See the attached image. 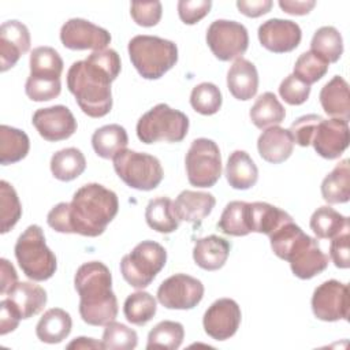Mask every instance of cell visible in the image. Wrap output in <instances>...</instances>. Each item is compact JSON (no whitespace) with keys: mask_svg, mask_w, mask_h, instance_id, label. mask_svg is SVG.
<instances>
[{"mask_svg":"<svg viewBox=\"0 0 350 350\" xmlns=\"http://www.w3.org/2000/svg\"><path fill=\"white\" fill-rule=\"evenodd\" d=\"M189 130L187 116L161 103L145 112L137 123V137L144 144L180 142Z\"/></svg>","mask_w":350,"mask_h":350,"instance_id":"8992f818","label":"cell"},{"mask_svg":"<svg viewBox=\"0 0 350 350\" xmlns=\"http://www.w3.org/2000/svg\"><path fill=\"white\" fill-rule=\"evenodd\" d=\"M280 97L290 105L304 104L310 94V86L298 79L294 74L286 77L279 86Z\"/></svg>","mask_w":350,"mask_h":350,"instance_id":"bcb514c9","label":"cell"},{"mask_svg":"<svg viewBox=\"0 0 350 350\" xmlns=\"http://www.w3.org/2000/svg\"><path fill=\"white\" fill-rule=\"evenodd\" d=\"M273 3L271 0H238L237 7L241 14L249 18H258L271 11Z\"/></svg>","mask_w":350,"mask_h":350,"instance_id":"f5cc1de1","label":"cell"},{"mask_svg":"<svg viewBox=\"0 0 350 350\" xmlns=\"http://www.w3.org/2000/svg\"><path fill=\"white\" fill-rule=\"evenodd\" d=\"M62 44L72 51L105 49L111 42L108 30L81 18L68 19L60 29Z\"/></svg>","mask_w":350,"mask_h":350,"instance_id":"5bb4252c","label":"cell"},{"mask_svg":"<svg viewBox=\"0 0 350 350\" xmlns=\"http://www.w3.org/2000/svg\"><path fill=\"white\" fill-rule=\"evenodd\" d=\"M167 261L165 249L154 241L139 242L120 261L123 279L134 288L148 287Z\"/></svg>","mask_w":350,"mask_h":350,"instance_id":"52a82bcc","label":"cell"},{"mask_svg":"<svg viewBox=\"0 0 350 350\" xmlns=\"http://www.w3.org/2000/svg\"><path fill=\"white\" fill-rule=\"evenodd\" d=\"M185 338V328L178 321L164 320L156 324L148 334L146 349H178Z\"/></svg>","mask_w":350,"mask_h":350,"instance_id":"f35d334b","label":"cell"},{"mask_svg":"<svg viewBox=\"0 0 350 350\" xmlns=\"http://www.w3.org/2000/svg\"><path fill=\"white\" fill-rule=\"evenodd\" d=\"M350 160L345 159L321 182V196L328 204H343L350 198Z\"/></svg>","mask_w":350,"mask_h":350,"instance_id":"f546056e","label":"cell"},{"mask_svg":"<svg viewBox=\"0 0 350 350\" xmlns=\"http://www.w3.org/2000/svg\"><path fill=\"white\" fill-rule=\"evenodd\" d=\"M349 286L331 279L317 286L312 295L313 314L323 321L349 319Z\"/></svg>","mask_w":350,"mask_h":350,"instance_id":"4fadbf2b","label":"cell"},{"mask_svg":"<svg viewBox=\"0 0 350 350\" xmlns=\"http://www.w3.org/2000/svg\"><path fill=\"white\" fill-rule=\"evenodd\" d=\"M118 209V196L112 190L100 183H88L74 193L71 202L55 205L46 223L57 232L98 237L113 220Z\"/></svg>","mask_w":350,"mask_h":350,"instance_id":"6da1fadb","label":"cell"},{"mask_svg":"<svg viewBox=\"0 0 350 350\" xmlns=\"http://www.w3.org/2000/svg\"><path fill=\"white\" fill-rule=\"evenodd\" d=\"M31 122L38 134L51 142L67 139L77 131V120L64 105L40 108L33 113Z\"/></svg>","mask_w":350,"mask_h":350,"instance_id":"2e32d148","label":"cell"},{"mask_svg":"<svg viewBox=\"0 0 350 350\" xmlns=\"http://www.w3.org/2000/svg\"><path fill=\"white\" fill-rule=\"evenodd\" d=\"M241 317V308L234 299L219 298L204 313L202 325L212 339L226 340L238 331Z\"/></svg>","mask_w":350,"mask_h":350,"instance_id":"9a60e30c","label":"cell"},{"mask_svg":"<svg viewBox=\"0 0 350 350\" xmlns=\"http://www.w3.org/2000/svg\"><path fill=\"white\" fill-rule=\"evenodd\" d=\"M120 67V57L111 48L94 51L85 60L71 64L67 71V88L83 113L103 118L111 111V83L118 78Z\"/></svg>","mask_w":350,"mask_h":350,"instance_id":"7a4b0ae2","label":"cell"},{"mask_svg":"<svg viewBox=\"0 0 350 350\" xmlns=\"http://www.w3.org/2000/svg\"><path fill=\"white\" fill-rule=\"evenodd\" d=\"M231 245L221 237L208 235L197 239L193 249V258L196 264L205 271L220 269L230 254Z\"/></svg>","mask_w":350,"mask_h":350,"instance_id":"603a6c76","label":"cell"},{"mask_svg":"<svg viewBox=\"0 0 350 350\" xmlns=\"http://www.w3.org/2000/svg\"><path fill=\"white\" fill-rule=\"evenodd\" d=\"M187 180L196 187H212L221 175V156L217 144L208 138L191 142L186 159Z\"/></svg>","mask_w":350,"mask_h":350,"instance_id":"9c48e42d","label":"cell"},{"mask_svg":"<svg viewBox=\"0 0 350 350\" xmlns=\"http://www.w3.org/2000/svg\"><path fill=\"white\" fill-rule=\"evenodd\" d=\"M301 38V27L288 19H268L258 27V40L261 45L273 53L294 51L299 45Z\"/></svg>","mask_w":350,"mask_h":350,"instance_id":"ac0fdd59","label":"cell"},{"mask_svg":"<svg viewBox=\"0 0 350 350\" xmlns=\"http://www.w3.org/2000/svg\"><path fill=\"white\" fill-rule=\"evenodd\" d=\"M309 224L314 235L320 239H332L343 230L350 228L349 217L327 205L320 206L313 212Z\"/></svg>","mask_w":350,"mask_h":350,"instance_id":"d590c367","label":"cell"},{"mask_svg":"<svg viewBox=\"0 0 350 350\" xmlns=\"http://www.w3.org/2000/svg\"><path fill=\"white\" fill-rule=\"evenodd\" d=\"M14 252L22 272L31 280H48L56 272V256L46 246L44 231L37 224L29 226L19 235Z\"/></svg>","mask_w":350,"mask_h":350,"instance_id":"5b68a950","label":"cell"},{"mask_svg":"<svg viewBox=\"0 0 350 350\" xmlns=\"http://www.w3.org/2000/svg\"><path fill=\"white\" fill-rule=\"evenodd\" d=\"M0 293L7 295L18 283V275L14 265L7 258L0 260Z\"/></svg>","mask_w":350,"mask_h":350,"instance_id":"db71d44e","label":"cell"},{"mask_svg":"<svg viewBox=\"0 0 350 350\" xmlns=\"http://www.w3.org/2000/svg\"><path fill=\"white\" fill-rule=\"evenodd\" d=\"M320 104L328 116L345 119L350 118L349 83L339 75H335L320 90Z\"/></svg>","mask_w":350,"mask_h":350,"instance_id":"cb8c5ba5","label":"cell"},{"mask_svg":"<svg viewBox=\"0 0 350 350\" xmlns=\"http://www.w3.org/2000/svg\"><path fill=\"white\" fill-rule=\"evenodd\" d=\"M72 328V320L68 312L60 308L48 309L36 325L37 338L49 345L60 343L66 339Z\"/></svg>","mask_w":350,"mask_h":350,"instance_id":"83f0119b","label":"cell"},{"mask_svg":"<svg viewBox=\"0 0 350 350\" xmlns=\"http://www.w3.org/2000/svg\"><path fill=\"white\" fill-rule=\"evenodd\" d=\"M227 88L230 93L242 101L253 98L258 89V72L247 59H237L227 72Z\"/></svg>","mask_w":350,"mask_h":350,"instance_id":"7402d4cb","label":"cell"},{"mask_svg":"<svg viewBox=\"0 0 350 350\" xmlns=\"http://www.w3.org/2000/svg\"><path fill=\"white\" fill-rule=\"evenodd\" d=\"M112 160L116 175L133 189L149 191L163 180V167L159 159L152 154L124 148Z\"/></svg>","mask_w":350,"mask_h":350,"instance_id":"ba28073f","label":"cell"},{"mask_svg":"<svg viewBox=\"0 0 350 350\" xmlns=\"http://www.w3.org/2000/svg\"><path fill=\"white\" fill-rule=\"evenodd\" d=\"M86 168V159L77 148H66L53 153L51 159L52 175L62 180L70 182L78 178Z\"/></svg>","mask_w":350,"mask_h":350,"instance_id":"e575fe53","label":"cell"},{"mask_svg":"<svg viewBox=\"0 0 350 350\" xmlns=\"http://www.w3.org/2000/svg\"><path fill=\"white\" fill-rule=\"evenodd\" d=\"M328 66L329 64L323 57H320L312 51H308L299 55V57L297 59L293 74L298 79H301L302 82L310 86L312 83L320 81L327 74Z\"/></svg>","mask_w":350,"mask_h":350,"instance_id":"7bdbcfd3","label":"cell"},{"mask_svg":"<svg viewBox=\"0 0 350 350\" xmlns=\"http://www.w3.org/2000/svg\"><path fill=\"white\" fill-rule=\"evenodd\" d=\"M161 12L160 1H134L130 5L133 21L142 27L156 26L161 19Z\"/></svg>","mask_w":350,"mask_h":350,"instance_id":"f6af8a7d","label":"cell"},{"mask_svg":"<svg viewBox=\"0 0 350 350\" xmlns=\"http://www.w3.org/2000/svg\"><path fill=\"white\" fill-rule=\"evenodd\" d=\"M226 178L232 189L247 190L257 183L258 168L245 150H234L226 164Z\"/></svg>","mask_w":350,"mask_h":350,"instance_id":"4316f807","label":"cell"},{"mask_svg":"<svg viewBox=\"0 0 350 350\" xmlns=\"http://www.w3.org/2000/svg\"><path fill=\"white\" fill-rule=\"evenodd\" d=\"M30 149V141L25 131L1 124L0 126V163L14 164L25 159Z\"/></svg>","mask_w":350,"mask_h":350,"instance_id":"d6a6232c","label":"cell"},{"mask_svg":"<svg viewBox=\"0 0 350 350\" xmlns=\"http://www.w3.org/2000/svg\"><path fill=\"white\" fill-rule=\"evenodd\" d=\"M129 144L127 131L120 124H105L97 129L92 135V146L103 159H113V156L124 149Z\"/></svg>","mask_w":350,"mask_h":350,"instance_id":"1f68e13d","label":"cell"},{"mask_svg":"<svg viewBox=\"0 0 350 350\" xmlns=\"http://www.w3.org/2000/svg\"><path fill=\"white\" fill-rule=\"evenodd\" d=\"M62 83L60 81H41L27 78L25 85L26 96L33 101H49L60 94Z\"/></svg>","mask_w":350,"mask_h":350,"instance_id":"c3c4849f","label":"cell"},{"mask_svg":"<svg viewBox=\"0 0 350 350\" xmlns=\"http://www.w3.org/2000/svg\"><path fill=\"white\" fill-rule=\"evenodd\" d=\"M349 122L339 118L321 120L316 127L312 145L317 154L324 159H338L349 146Z\"/></svg>","mask_w":350,"mask_h":350,"instance_id":"e0dca14e","label":"cell"},{"mask_svg":"<svg viewBox=\"0 0 350 350\" xmlns=\"http://www.w3.org/2000/svg\"><path fill=\"white\" fill-rule=\"evenodd\" d=\"M22 319H30L40 313L46 304V291L30 282H18L7 294Z\"/></svg>","mask_w":350,"mask_h":350,"instance_id":"484cf974","label":"cell"},{"mask_svg":"<svg viewBox=\"0 0 350 350\" xmlns=\"http://www.w3.org/2000/svg\"><path fill=\"white\" fill-rule=\"evenodd\" d=\"M217 228L232 237H245L250 234L247 224V202L231 201L226 205L217 223Z\"/></svg>","mask_w":350,"mask_h":350,"instance_id":"ab89813d","label":"cell"},{"mask_svg":"<svg viewBox=\"0 0 350 350\" xmlns=\"http://www.w3.org/2000/svg\"><path fill=\"white\" fill-rule=\"evenodd\" d=\"M22 205L15 189L5 180L0 182V219L1 234L8 232L21 219Z\"/></svg>","mask_w":350,"mask_h":350,"instance_id":"b9f144b4","label":"cell"},{"mask_svg":"<svg viewBox=\"0 0 350 350\" xmlns=\"http://www.w3.org/2000/svg\"><path fill=\"white\" fill-rule=\"evenodd\" d=\"M138 335L134 329L129 328L127 325L111 321L105 325L103 332V345L104 349L109 350H133L137 347Z\"/></svg>","mask_w":350,"mask_h":350,"instance_id":"ee69618b","label":"cell"},{"mask_svg":"<svg viewBox=\"0 0 350 350\" xmlns=\"http://www.w3.org/2000/svg\"><path fill=\"white\" fill-rule=\"evenodd\" d=\"M145 219L150 228L161 234H171L176 231L180 223L174 209V201L168 197L150 200L145 209Z\"/></svg>","mask_w":350,"mask_h":350,"instance_id":"4dcf8cb0","label":"cell"},{"mask_svg":"<svg viewBox=\"0 0 350 350\" xmlns=\"http://www.w3.org/2000/svg\"><path fill=\"white\" fill-rule=\"evenodd\" d=\"M349 231L350 228L343 230L340 234L332 238L329 245V256L336 268L346 269L350 267L349 260Z\"/></svg>","mask_w":350,"mask_h":350,"instance_id":"f907efd6","label":"cell"},{"mask_svg":"<svg viewBox=\"0 0 350 350\" xmlns=\"http://www.w3.org/2000/svg\"><path fill=\"white\" fill-rule=\"evenodd\" d=\"M249 116L257 129H265L282 123L286 118V111L272 92H265L256 100Z\"/></svg>","mask_w":350,"mask_h":350,"instance_id":"836d02e7","label":"cell"},{"mask_svg":"<svg viewBox=\"0 0 350 350\" xmlns=\"http://www.w3.org/2000/svg\"><path fill=\"white\" fill-rule=\"evenodd\" d=\"M293 217L283 209L268 202H247V224L250 232L271 235L283 223Z\"/></svg>","mask_w":350,"mask_h":350,"instance_id":"d4e9b609","label":"cell"},{"mask_svg":"<svg viewBox=\"0 0 350 350\" xmlns=\"http://www.w3.org/2000/svg\"><path fill=\"white\" fill-rule=\"evenodd\" d=\"M21 319L22 317L19 312L8 298L0 302V334L1 335L12 332L18 327Z\"/></svg>","mask_w":350,"mask_h":350,"instance_id":"816d5d0a","label":"cell"},{"mask_svg":"<svg viewBox=\"0 0 350 350\" xmlns=\"http://www.w3.org/2000/svg\"><path fill=\"white\" fill-rule=\"evenodd\" d=\"M216 198L211 193L183 190L174 201L178 219L193 224H200L215 208Z\"/></svg>","mask_w":350,"mask_h":350,"instance_id":"44dd1931","label":"cell"},{"mask_svg":"<svg viewBox=\"0 0 350 350\" xmlns=\"http://www.w3.org/2000/svg\"><path fill=\"white\" fill-rule=\"evenodd\" d=\"M204 297V284L201 280L176 273L167 278L157 288V301L167 309H193Z\"/></svg>","mask_w":350,"mask_h":350,"instance_id":"7c38bea8","label":"cell"},{"mask_svg":"<svg viewBox=\"0 0 350 350\" xmlns=\"http://www.w3.org/2000/svg\"><path fill=\"white\" fill-rule=\"evenodd\" d=\"M129 56L145 79H159L178 62V46L156 36H135L129 41Z\"/></svg>","mask_w":350,"mask_h":350,"instance_id":"277c9868","label":"cell"},{"mask_svg":"<svg viewBox=\"0 0 350 350\" xmlns=\"http://www.w3.org/2000/svg\"><path fill=\"white\" fill-rule=\"evenodd\" d=\"M30 48V33L19 21H7L0 26V70H10Z\"/></svg>","mask_w":350,"mask_h":350,"instance_id":"d6986e66","label":"cell"},{"mask_svg":"<svg viewBox=\"0 0 350 350\" xmlns=\"http://www.w3.org/2000/svg\"><path fill=\"white\" fill-rule=\"evenodd\" d=\"M323 120V118L320 115L316 113H309V115H304L301 118H298L297 120H294L290 126V133L293 135V139L295 144H298L299 146H309L312 144L316 127L319 126V123Z\"/></svg>","mask_w":350,"mask_h":350,"instance_id":"7dc6e473","label":"cell"},{"mask_svg":"<svg viewBox=\"0 0 350 350\" xmlns=\"http://www.w3.org/2000/svg\"><path fill=\"white\" fill-rule=\"evenodd\" d=\"M74 286L79 295V314L89 325H107L118 316V299L112 291L111 271L101 261L82 264Z\"/></svg>","mask_w":350,"mask_h":350,"instance_id":"3957f363","label":"cell"},{"mask_svg":"<svg viewBox=\"0 0 350 350\" xmlns=\"http://www.w3.org/2000/svg\"><path fill=\"white\" fill-rule=\"evenodd\" d=\"M211 7V0H180L178 1V14L183 23L194 25L209 14Z\"/></svg>","mask_w":350,"mask_h":350,"instance_id":"681fc988","label":"cell"},{"mask_svg":"<svg viewBox=\"0 0 350 350\" xmlns=\"http://www.w3.org/2000/svg\"><path fill=\"white\" fill-rule=\"evenodd\" d=\"M316 5V1L309 0V1H293V0H280L279 7L290 14V15H306L312 11V8Z\"/></svg>","mask_w":350,"mask_h":350,"instance_id":"11a10c76","label":"cell"},{"mask_svg":"<svg viewBox=\"0 0 350 350\" xmlns=\"http://www.w3.org/2000/svg\"><path fill=\"white\" fill-rule=\"evenodd\" d=\"M258 154L268 163L279 164L286 161L294 149V139L288 130L271 126L257 139Z\"/></svg>","mask_w":350,"mask_h":350,"instance_id":"ffe728a7","label":"cell"},{"mask_svg":"<svg viewBox=\"0 0 350 350\" xmlns=\"http://www.w3.org/2000/svg\"><path fill=\"white\" fill-rule=\"evenodd\" d=\"M310 51L323 57L328 64L336 63L343 53V40L334 26H323L316 30L310 41Z\"/></svg>","mask_w":350,"mask_h":350,"instance_id":"8d00e7d4","label":"cell"},{"mask_svg":"<svg viewBox=\"0 0 350 350\" xmlns=\"http://www.w3.org/2000/svg\"><path fill=\"white\" fill-rule=\"evenodd\" d=\"M156 310V299L146 291H135L130 294L123 305L126 320L135 325H145L153 319Z\"/></svg>","mask_w":350,"mask_h":350,"instance_id":"74e56055","label":"cell"},{"mask_svg":"<svg viewBox=\"0 0 350 350\" xmlns=\"http://www.w3.org/2000/svg\"><path fill=\"white\" fill-rule=\"evenodd\" d=\"M220 89L212 82H202L193 88L190 94V104L193 109L201 115H213L221 107Z\"/></svg>","mask_w":350,"mask_h":350,"instance_id":"60d3db41","label":"cell"},{"mask_svg":"<svg viewBox=\"0 0 350 350\" xmlns=\"http://www.w3.org/2000/svg\"><path fill=\"white\" fill-rule=\"evenodd\" d=\"M290 262L293 273L299 279H312L328 265V257L320 249L317 241L301 231L286 249L283 258Z\"/></svg>","mask_w":350,"mask_h":350,"instance_id":"8fae6325","label":"cell"},{"mask_svg":"<svg viewBox=\"0 0 350 350\" xmlns=\"http://www.w3.org/2000/svg\"><path fill=\"white\" fill-rule=\"evenodd\" d=\"M63 59L51 46H37L30 53V78L41 81H60Z\"/></svg>","mask_w":350,"mask_h":350,"instance_id":"f1b7e54d","label":"cell"},{"mask_svg":"<svg viewBox=\"0 0 350 350\" xmlns=\"http://www.w3.org/2000/svg\"><path fill=\"white\" fill-rule=\"evenodd\" d=\"M206 44L221 62L239 59L249 46L246 27L235 21L216 19L206 30Z\"/></svg>","mask_w":350,"mask_h":350,"instance_id":"30bf717a","label":"cell"},{"mask_svg":"<svg viewBox=\"0 0 350 350\" xmlns=\"http://www.w3.org/2000/svg\"><path fill=\"white\" fill-rule=\"evenodd\" d=\"M67 349H104V345L103 342L94 340L92 338L79 336V338H75L72 342H70L67 345Z\"/></svg>","mask_w":350,"mask_h":350,"instance_id":"9f6ffc18","label":"cell"}]
</instances>
